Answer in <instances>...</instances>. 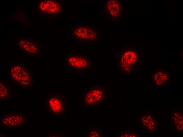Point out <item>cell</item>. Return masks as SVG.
<instances>
[{
  "label": "cell",
  "instance_id": "cell-1",
  "mask_svg": "<svg viewBox=\"0 0 183 137\" xmlns=\"http://www.w3.org/2000/svg\"><path fill=\"white\" fill-rule=\"evenodd\" d=\"M8 75L13 81L22 88H29L34 85L35 77L33 73L22 63L15 62L8 67Z\"/></svg>",
  "mask_w": 183,
  "mask_h": 137
},
{
  "label": "cell",
  "instance_id": "cell-2",
  "mask_svg": "<svg viewBox=\"0 0 183 137\" xmlns=\"http://www.w3.org/2000/svg\"><path fill=\"white\" fill-rule=\"evenodd\" d=\"M140 53L135 48L126 47L118 52L117 57L118 68L126 74L134 71L140 63Z\"/></svg>",
  "mask_w": 183,
  "mask_h": 137
},
{
  "label": "cell",
  "instance_id": "cell-3",
  "mask_svg": "<svg viewBox=\"0 0 183 137\" xmlns=\"http://www.w3.org/2000/svg\"><path fill=\"white\" fill-rule=\"evenodd\" d=\"M98 29L89 25H75L71 30V37L77 42L93 41L99 38Z\"/></svg>",
  "mask_w": 183,
  "mask_h": 137
},
{
  "label": "cell",
  "instance_id": "cell-4",
  "mask_svg": "<svg viewBox=\"0 0 183 137\" xmlns=\"http://www.w3.org/2000/svg\"><path fill=\"white\" fill-rule=\"evenodd\" d=\"M68 70L80 72L87 71L92 67V61L88 56L81 54H69L65 56Z\"/></svg>",
  "mask_w": 183,
  "mask_h": 137
},
{
  "label": "cell",
  "instance_id": "cell-5",
  "mask_svg": "<svg viewBox=\"0 0 183 137\" xmlns=\"http://www.w3.org/2000/svg\"><path fill=\"white\" fill-rule=\"evenodd\" d=\"M27 123V115L24 113L19 112L4 113L1 116L0 120L2 126L6 128H22Z\"/></svg>",
  "mask_w": 183,
  "mask_h": 137
},
{
  "label": "cell",
  "instance_id": "cell-6",
  "mask_svg": "<svg viewBox=\"0 0 183 137\" xmlns=\"http://www.w3.org/2000/svg\"><path fill=\"white\" fill-rule=\"evenodd\" d=\"M64 102L63 96L60 94H49L45 99L47 110L51 114L61 115L64 111Z\"/></svg>",
  "mask_w": 183,
  "mask_h": 137
},
{
  "label": "cell",
  "instance_id": "cell-7",
  "mask_svg": "<svg viewBox=\"0 0 183 137\" xmlns=\"http://www.w3.org/2000/svg\"><path fill=\"white\" fill-rule=\"evenodd\" d=\"M123 7V2L120 0H107L104 5L105 13L112 18H119L122 14Z\"/></svg>",
  "mask_w": 183,
  "mask_h": 137
},
{
  "label": "cell",
  "instance_id": "cell-8",
  "mask_svg": "<svg viewBox=\"0 0 183 137\" xmlns=\"http://www.w3.org/2000/svg\"><path fill=\"white\" fill-rule=\"evenodd\" d=\"M104 95L105 91L103 88L99 86H94L85 92L84 100L88 104H93L102 100Z\"/></svg>",
  "mask_w": 183,
  "mask_h": 137
},
{
  "label": "cell",
  "instance_id": "cell-9",
  "mask_svg": "<svg viewBox=\"0 0 183 137\" xmlns=\"http://www.w3.org/2000/svg\"><path fill=\"white\" fill-rule=\"evenodd\" d=\"M168 71L164 69H156L151 72V80L152 84L160 87L167 83L169 78Z\"/></svg>",
  "mask_w": 183,
  "mask_h": 137
},
{
  "label": "cell",
  "instance_id": "cell-10",
  "mask_svg": "<svg viewBox=\"0 0 183 137\" xmlns=\"http://www.w3.org/2000/svg\"><path fill=\"white\" fill-rule=\"evenodd\" d=\"M63 3L60 1L52 0L44 1L41 2L40 8L45 13H56L63 9Z\"/></svg>",
  "mask_w": 183,
  "mask_h": 137
},
{
  "label": "cell",
  "instance_id": "cell-11",
  "mask_svg": "<svg viewBox=\"0 0 183 137\" xmlns=\"http://www.w3.org/2000/svg\"><path fill=\"white\" fill-rule=\"evenodd\" d=\"M18 44L21 50L29 54L37 55L40 52L39 46L35 42L23 39L19 41Z\"/></svg>",
  "mask_w": 183,
  "mask_h": 137
},
{
  "label": "cell",
  "instance_id": "cell-12",
  "mask_svg": "<svg viewBox=\"0 0 183 137\" xmlns=\"http://www.w3.org/2000/svg\"><path fill=\"white\" fill-rule=\"evenodd\" d=\"M12 96V89L9 82L4 80L0 81V98L1 101L8 100Z\"/></svg>",
  "mask_w": 183,
  "mask_h": 137
},
{
  "label": "cell",
  "instance_id": "cell-13",
  "mask_svg": "<svg viewBox=\"0 0 183 137\" xmlns=\"http://www.w3.org/2000/svg\"><path fill=\"white\" fill-rule=\"evenodd\" d=\"M144 116L142 121L145 130L150 131L154 130L156 128V117L151 113H145Z\"/></svg>",
  "mask_w": 183,
  "mask_h": 137
},
{
  "label": "cell",
  "instance_id": "cell-14",
  "mask_svg": "<svg viewBox=\"0 0 183 137\" xmlns=\"http://www.w3.org/2000/svg\"><path fill=\"white\" fill-rule=\"evenodd\" d=\"M98 134L96 131H93L90 134V135H90V136L91 137L98 136Z\"/></svg>",
  "mask_w": 183,
  "mask_h": 137
}]
</instances>
